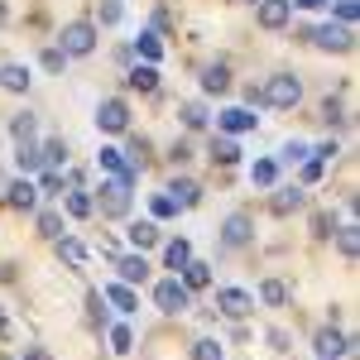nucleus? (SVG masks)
I'll list each match as a JSON object with an SVG mask.
<instances>
[{
	"label": "nucleus",
	"mask_w": 360,
	"mask_h": 360,
	"mask_svg": "<svg viewBox=\"0 0 360 360\" xmlns=\"http://www.w3.org/2000/svg\"><path fill=\"white\" fill-rule=\"evenodd\" d=\"M312 44H317V49H327V53H351L356 34H351V25H322L317 34H312Z\"/></svg>",
	"instance_id": "423d86ee"
},
{
	"label": "nucleus",
	"mask_w": 360,
	"mask_h": 360,
	"mask_svg": "<svg viewBox=\"0 0 360 360\" xmlns=\"http://www.w3.org/2000/svg\"><path fill=\"white\" fill-rule=\"evenodd\" d=\"M259 298H264V303H269V307H278V303H283V298H288V288H283L278 278H269V283L259 288Z\"/></svg>",
	"instance_id": "c9c22d12"
},
{
	"label": "nucleus",
	"mask_w": 360,
	"mask_h": 360,
	"mask_svg": "<svg viewBox=\"0 0 360 360\" xmlns=\"http://www.w3.org/2000/svg\"><path fill=\"white\" fill-rule=\"evenodd\" d=\"M5 202H10L15 212H29V207L39 202V188H34L29 178H20V183H10V188H5Z\"/></svg>",
	"instance_id": "f8f14e48"
},
{
	"label": "nucleus",
	"mask_w": 360,
	"mask_h": 360,
	"mask_svg": "<svg viewBox=\"0 0 360 360\" xmlns=\"http://www.w3.org/2000/svg\"><path fill=\"white\" fill-rule=\"evenodd\" d=\"M0 193H5V183H0Z\"/></svg>",
	"instance_id": "3c124183"
},
{
	"label": "nucleus",
	"mask_w": 360,
	"mask_h": 360,
	"mask_svg": "<svg viewBox=\"0 0 360 360\" xmlns=\"http://www.w3.org/2000/svg\"><path fill=\"white\" fill-rule=\"evenodd\" d=\"M250 5H259V0H250Z\"/></svg>",
	"instance_id": "8fccbe9b"
},
{
	"label": "nucleus",
	"mask_w": 360,
	"mask_h": 360,
	"mask_svg": "<svg viewBox=\"0 0 360 360\" xmlns=\"http://www.w3.org/2000/svg\"><path fill=\"white\" fill-rule=\"evenodd\" d=\"M130 188L135 183H125V178H111V183H101V217H125L130 212Z\"/></svg>",
	"instance_id": "20e7f679"
},
{
	"label": "nucleus",
	"mask_w": 360,
	"mask_h": 360,
	"mask_svg": "<svg viewBox=\"0 0 360 360\" xmlns=\"http://www.w3.org/2000/svg\"><path fill=\"white\" fill-rule=\"evenodd\" d=\"M269 207H274L278 217H288V212H298V207H303V188H278Z\"/></svg>",
	"instance_id": "412c9836"
},
{
	"label": "nucleus",
	"mask_w": 360,
	"mask_h": 360,
	"mask_svg": "<svg viewBox=\"0 0 360 360\" xmlns=\"http://www.w3.org/2000/svg\"><path fill=\"white\" fill-rule=\"evenodd\" d=\"M168 197H173L178 207H197V202H202V188H197L193 178H173V183H168Z\"/></svg>",
	"instance_id": "4468645a"
},
{
	"label": "nucleus",
	"mask_w": 360,
	"mask_h": 360,
	"mask_svg": "<svg viewBox=\"0 0 360 360\" xmlns=\"http://www.w3.org/2000/svg\"><path fill=\"white\" fill-rule=\"evenodd\" d=\"M25 360H49V356H44L39 346H29V351H25Z\"/></svg>",
	"instance_id": "de8ad7c7"
},
{
	"label": "nucleus",
	"mask_w": 360,
	"mask_h": 360,
	"mask_svg": "<svg viewBox=\"0 0 360 360\" xmlns=\"http://www.w3.org/2000/svg\"><path fill=\"white\" fill-rule=\"evenodd\" d=\"M68 212H72V217H91V212H96V202L77 188V193H68Z\"/></svg>",
	"instance_id": "473e14b6"
},
{
	"label": "nucleus",
	"mask_w": 360,
	"mask_h": 360,
	"mask_svg": "<svg viewBox=\"0 0 360 360\" xmlns=\"http://www.w3.org/2000/svg\"><path fill=\"white\" fill-rule=\"evenodd\" d=\"M154 307L168 312V317H178V312H188V307H193V288H188L178 274L164 278V283H154Z\"/></svg>",
	"instance_id": "f03ea898"
},
{
	"label": "nucleus",
	"mask_w": 360,
	"mask_h": 360,
	"mask_svg": "<svg viewBox=\"0 0 360 360\" xmlns=\"http://www.w3.org/2000/svg\"><path fill=\"white\" fill-rule=\"evenodd\" d=\"M111 346H115V351H135V336H130V327H111Z\"/></svg>",
	"instance_id": "ea45409f"
},
{
	"label": "nucleus",
	"mask_w": 360,
	"mask_h": 360,
	"mask_svg": "<svg viewBox=\"0 0 360 360\" xmlns=\"http://www.w3.org/2000/svg\"><path fill=\"white\" fill-rule=\"evenodd\" d=\"M39 154H44V168H58V164H68V144H63V139H49V144H44Z\"/></svg>",
	"instance_id": "7c9ffc66"
},
{
	"label": "nucleus",
	"mask_w": 360,
	"mask_h": 360,
	"mask_svg": "<svg viewBox=\"0 0 360 360\" xmlns=\"http://www.w3.org/2000/svg\"><path fill=\"white\" fill-rule=\"evenodd\" d=\"M135 49L144 58H149V63H159V58H164V44H159V34H154V29H144V34H139L135 39Z\"/></svg>",
	"instance_id": "bb28decb"
},
{
	"label": "nucleus",
	"mask_w": 360,
	"mask_h": 360,
	"mask_svg": "<svg viewBox=\"0 0 360 360\" xmlns=\"http://www.w3.org/2000/svg\"><path fill=\"white\" fill-rule=\"evenodd\" d=\"M10 135H15V139H34V135H39V115H34V111L10 115Z\"/></svg>",
	"instance_id": "4be33fe9"
},
{
	"label": "nucleus",
	"mask_w": 360,
	"mask_h": 360,
	"mask_svg": "<svg viewBox=\"0 0 360 360\" xmlns=\"http://www.w3.org/2000/svg\"><path fill=\"white\" fill-rule=\"evenodd\" d=\"M188 259H193V245H188V240H168V250H164V264L173 269V274H178V269H183Z\"/></svg>",
	"instance_id": "5701e85b"
},
{
	"label": "nucleus",
	"mask_w": 360,
	"mask_h": 360,
	"mask_svg": "<svg viewBox=\"0 0 360 360\" xmlns=\"http://www.w3.org/2000/svg\"><path fill=\"white\" fill-rule=\"evenodd\" d=\"M0 327H5V312H0Z\"/></svg>",
	"instance_id": "09e8293b"
},
{
	"label": "nucleus",
	"mask_w": 360,
	"mask_h": 360,
	"mask_svg": "<svg viewBox=\"0 0 360 360\" xmlns=\"http://www.w3.org/2000/svg\"><path fill=\"white\" fill-rule=\"evenodd\" d=\"M217 120H221L226 135H245V130H255V115H250L245 106H231V111H221Z\"/></svg>",
	"instance_id": "ddd939ff"
},
{
	"label": "nucleus",
	"mask_w": 360,
	"mask_h": 360,
	"mask_svg": "<svg viewBox=\"0 0 360 360\" xmlns=\"http://www.w3.org/2000/svg\"><path fill=\"white\" fill-rule=\"evenodd\" d=\"M96 130H106V135H120V130H130V106H125L120 96H106V101L96 106Z\"/></svg>",
	"instance_id": "39448f33"
},
{
	"label": "nucleus",
	"mask_w": 360,
	"mask_h": 360,
	"mask_svg": "<svg viewBox=\"0 0 360 360\" xmlns=\"http://www.w3.org/2000/svg\"><path fill=\"white\" fill-rule=\"evenodd\" d=\"M39 231H44L49 240H58V236H63V217H58V212H44V217H39Z\"/></svg>",
	"instance_id": "e433bc0d"
},
{
	"label": "nucleus",
	"mask_w": 360,
	"mask_h": 360,
	"mask_svg": "<svg viewBox=\"0 0 360 360\" xmlns=\"http://www.w3.org/2000/svg\"><path fill=\"white\" fill-rule=\"evenodd\" d=\"M356 15H360L356 0H336V20H341V25H356Z\"/></svg>",
	"instance_id": "a19ab883"
},
{
	"label": "nucleus",
	"mask_w": 360,
	"mask_h": 360,
	"mask_svg": "<svg viewBox=\"0 0 360 360\" xmlns=\"http://www.w3.org/2000/svg\"><path fill=\"white\" fill-rule=\"evenodd\" d=\"M307 154H312V149H307L303 139H288V144H283V149H278V159H283V164H303Z\"/></svg>",
	"instance_id": "72a5a7b5"
},
{
	"label": "nucleus",
	"mask_w": 360,
	"mask_h": 360,
	"mask_svg": "<svg viewBox=\"0 0 360 360\" xmlns=\"http://www.w3.org/2000/svg\"><path fill=\"white\" fill-rule=\"evenodd\" d=\"M178 274H183V283H188V288H207V283H212V264H202V259H188Z\"/></svg>",
	"instance_id": "aec40b11"
},
{
	"label": "nucleus",
	"mask_w": 360,
	"mask_h": 360,
	"mask_svg": "<svg viewBox=\"0 0 360 360\" xmlns=\"http://www.w3.org/2000/svg\"><path fill=\"white\" fill-rule=\"evenodd\" d=\"M293 5H303V10H322L327 0H293Z\"/></svg>",
	"instance_id": "49530a36"
},
{
	"label": "nucleus",
	"mask_w": 360,
	"mask_h": 360,
	"mask_svg": "<svg viewBox=\"0 0 360 360\" xmlns=\"http://www.w3.org/2000/svg\"><path fill=\"white\" fill-rule=\"evenodd\" d=\"M274 178H278V164H274V159H259V164L250 168V183H259V188H274Z\"/></svg>",
	"instance_id": "cd10ccee"
},
{
	"label": "nucleus",
	"mask_w": 360,
	"mask_h": 360,
	"mask_svg": "<svg viewBox=\"0 0 360 360\" xmlns=\"http://www.w3.org/2000/svg\"><path fill=\"white\" fill-rule=\"evenodd\" d=\"M178 115H183V125H188V130H202V125H207V106H202V101H188Z\"/></svg>",
	"instance_id": "2f4dec72"
},
{
	"label": "nucleus",
	"mask_w": 360,
	"mask_h": 360,
	"mask_svg": "<svg viewBox=\"0 0 360 360\" xmlns=\"http://www.w3.org/2000/svg\"><path fill=\"white\" fill-rule=\"evenodd\" d=\"M259 96H264V106H274V111H293V106L303 101V82H298L293 72H274Z\"/></svg>",
	"instance_id": "f257e3e1"
},
{
	"label": "nucleus",
	"mask_w": 360,
	"mask_h": 360,
	"mask_svg": "<svg viewBox=\"0 0 360 360\" xmlns=\"http://www.w3.org/2000/svg\"><path fill=\"white\" fill-rule=\"evenodd\" d=\"M336 245H341V255H346V259H356V226H351V221L336 231Z\"/></svg>",
	"instance_id": "f704fd0d"
},
{
	"label": "nucleus",
	"mask_w": 360,
	"mask_h": 360,
	"mask_svg": "<svg viewBox=\"0 0 360 360\" xmlns=\"http://www.w3.org/2000/svg\"><path fill=\"white\" fill-rule=\"evenodd\" d=\"M346 351H356V341H351V336H341V332H332V327H327V332H317V356H346Z\"/></svg>",
	"instance_id": "9b49d317"
},
{
	"label": "nucleus",
	"mask_w": 360,
	"mask_h": 360,
	"mask_svg": "<svg viewBox=\"0 0 360 360\" xmlns=\"http://www.w3.org/2000/svg\"><path fill=\"white\" fill-rule=\"evenodd\" d=\"M63 188V173L58 168H39V193H58Z\"/></svg>",
	"instance_id": "4c0bfd02"
},
{
	"label": "nucleus",
	"mask_w": 360,
	"mask_h": 360,
	"mask_svg": "<svg viewBox=\"0 0 360 360\" xmlns=\"http://www.w3.org/2000/svg\"><path fill=\"white\" fill-rule=\"evenodd\" d=\"M154 240H159V226H154V221H135V226H130V245H135V250H149Z\"/></svg>",
	"instance_id": "393cba45"
},
{
	"label": "nucleus",
	"mask_w": 360,
	"mask_h": 360,
	"mask_svg": "<svg viewBox=\"0 0 360 360\" xmlns=\"http://www.w3.org/2000/svg\"><path fill=\"white\" fill-rule=\"evenodd\" d=\"M15 164H20V173H39V168H44V154H39V144H34V139H20Z\"/></svg>",
	"instance_id": "f3484780"
},
{
	"label": "nucleus",
	"mask_w": 360,
	"mask_h": 360,
	"mask_svg": "<svg viewBox=\"0 0 360 360\" xmlns=\"http://www.w3.org/2000/svg\"><path fill=\"white\" fill-rule=\"evenodd\" d=\"M293 20V0H259V25L264 29H283Z\"/></svg>",
	"instance_id": "9d476101"
},
{
	"label": "nucleus",
	"mask_w": 360,
	"mask_h": 360,
	"mask_svg": "<svg viewBox=\"0 0 360 360\" xmlns=\"http://www.w3.org/2000/svg\"><path fill=\"white\" fill-rule=\"evenodd\" d=\"M322 120H327V125H341V120H346L341 101H327V106H322Z\"/></svg>",
	"instance_id": "c03bdc74"
},
{
	"label": "nucleus",
	"mask_w": 360,
	"mask_h": 360,
	"mask_svg": "<svg viewBox=\"0 0 360 360\" xmlns=\"http://www.w3.org/2000/svg\"><path fill=\"white\" fill-rule=\"evenodd\" d=\"M101 298H106V303H115V312H135V303H139L130 283H111V288H106Z\"/></svg>",
	"instance_id": "a211bd4d"
},
{
	"label": "nucleus",
	"mask_w": 360,
	"mask_h": 360,
	"mask_svg": "<svg viewBox=\"0 0 360 360\" xmlns=\"http://www.w3.org/2000/svg\"><path fill=\"white\" fill-rule=\"evenodd\" d=\"M58 255H63V264H68V269H82V264H86V245H82V240L58 236Z\"/></svg>",
	"instance_id": "6ab92c4d"
},
{
	"label": "nucleus",
	"mask_w": 360,
	"mask_h": 360,
	"mask_svg": "<svg viewBox=\"0 0 360 360\" xmlns=\"http://www.w3.org/2000/svg\"><path fill=\"white\" fill-rule=\"evenodd\" d=\"M212 159H217V164H236V159H240V144H236L231 135L212 139Z\"/></svg>",
	"instance_id": "a878e982"
},
{
	"label": "nucleus",
	"mask_w": 360,
	"mask_h": 360,
	"mask_svg": "<svg viewBox=\"0 0 360 360\" xmlns=\"http://www.w3.org/2000/svg\"><path fill=\"white\" fill-rule=\"evenodd\" d=\"M29 82H34V77H29V68H20V63H5V68H0V86H5V91H29Z\"/></svg>",
	"instance_id": "dca6fc26"
},
{
	"label": "nucleus",
	"mask_w": 360,
	"mask_h": 360,
	"mask_svg": "<svg viewBox=\"0 0 360 360\" xmlns=\"http://www.w3.org/2000/svg\"><path fill=\"white\" fill-rule=\"evenodd\" d=\"M154 217H159V221L178 217V202H173V197H154Z\"/></svg>",
	"instance_id": "79ce46f5"
},
{
	"label": "nucleus",
	"mask_w": 360,
	"mask_h": 360,
	"mask_svg": "<svg viewBox=\"0 0 360 360\" xmlns=\"http://www.w3.org/2000/svg\"><path fill=\"white\" fill-rule=\"evenodd\" d=\"M115 269H120V283H144L149 278V259L144 255H125Z\"/></svg>",
	"instance_id": "2eb2a0df"
},
{
	"label": "nucleus",
	"mask_w": 360,
	"mask_h": 360,
	"mask_svg": "<svg viewBox=\"0 0 360 360\" xmlns=\"http://www.w3.org/2000/svg\"><path fill=\"white\" fill-rule=\"evenodd\" d=\"M63 63H68L63 49H44V68H49V72H63Z\"/></svg>",
	"instance_id": "37998d69"
},
{
	"label": "nucleus",
	"mask_w": 360,
	"mask_h": 360,
	"mask_svg": "<svg viewBox=\"0 0 360 360\" xmlns=\"http://www.w3.org/2000/svg\"><path fill=\"white\" fill-rule=\"evenodd\" d=\"M193 360H226L221 341H212V336H202V341H193Z\"/></svg>",
	"instance_id": "c756f323"
},
{
	"label": "nucleus",
	"mask_w": 360,
	"mask_h": 360,
	"mask_svg": "<svg viewBox=\"0 0 360 360\" xmlns=\"http://www.w3.org/2000/svg\"><path fill=\"white\" fill-rule=\"evenodd\" d=\"M120 20H125V5L120 0H106L101 5V25H120Z\"/></svg>",
	"instance_id": "58836bf2"
},
{
	"label": "nucleus",
	"mask_w": 360,
	"mask_h": 360,
	"mask_svg": "<svg viewBox=\"0 0 360 360\" xmlns=\"http://www.w3.org/2000/svg\"><path fill=\"white\" fill-rule=\"evenodd\" d=\"M125 82L139 86V91H154V86H159V72H154V63H144V68H135V72H130Z\"/></svg>",
	"instance_id": "c85d7f7f"
},
{
	"label": "nucleus",
	"mask_w": 360,
	"mask_h": 360,
	"mask_svg": "<svg viewBox=\"0 0 360 360\" xmlns=\"http://www.w3.org/2000/svg\"><path fill=\"white\" fill-rule=\"evenodd\" d=\"M58 49H63L68 58H86L91 49H96V25H91V20H72V25H63Z\"/></svg>",
	"instance_id": "7ed1b4c3"
},
{
	"label": "nucleus",
	"mask_w": 360,
	"mask_h": 360,
	"mask_svg": "<svg viewBox=\"0 0 360 360\" xmlns=\"http://www.w3.org/2000/svg\"><path fill=\"white\" fill-rule=\"evenodd\" d=\"M322 178V159H303V183H317Z\"/></svg>",
	"instance_id": "a18cd8bd"
},
{
	"label": "nucleus",
	"mask_w": 360,
	"mask_h": 360,
	"mask_svg": "<svg viewBox=\"0 0 360 360\" xmlns=\"http://www.w3.org/2000/svg\"><path fill=\"white\" fill-rule=\"evenodd\" d=\"M96 164L106 168V173H111V178H125V183H135V178H139V168L130 164V159H125V154H120V149H111V144H106V149H101V154H96Z\"/></svg>",
	"instance_id": "1a4fd4ad"
},
{
	"label": "nucleus",
	"mask_w": 360,
	"mask_h": 360,
	"mask_svg": "<svg viewBox=\"0 0 360 360\" xmlns=\"http://www.w3.org/2000/svg\"><path fill=\"white\" fill-rule=\"evenodd\" d=\"M250 240H255V221H250L245 212L226 217V226H221V245H226V250H245Z\"/></svg>",
	"instance_id": "0eeeda50"
},
{
	"label": "nucleus",
	"mask_w": 360,
	"mask_h": 360,
	"mask_svg": "<svg viewBox=\"0 0 360 360\" xmlns=\"http://www.w3.org/2000/svg\"><path fill=\"white\" fill-rule=\"evenodd\" d=\"M217 307H221L226 317H250V307H255V298H250L245 288H217Z\"/></svg>",
	"instance_id": "6e6552de"
},
{
	"label": "nucleus",
	"mask_w": 360,
	"mask_h": 360,
	"mask_svg": "<svg viewBox=\"0 0 360 360\" xmlns=\"http://www.w3.org/2000/svg\"><path fill=\"white\" fill-rule=\"evenodd\" d=\"M202 86H207V91H226V86H231V68H226V63H212V68L202 72Z\"/></svg>",
	"instance_id": "b1692460"
}]
</instances>
